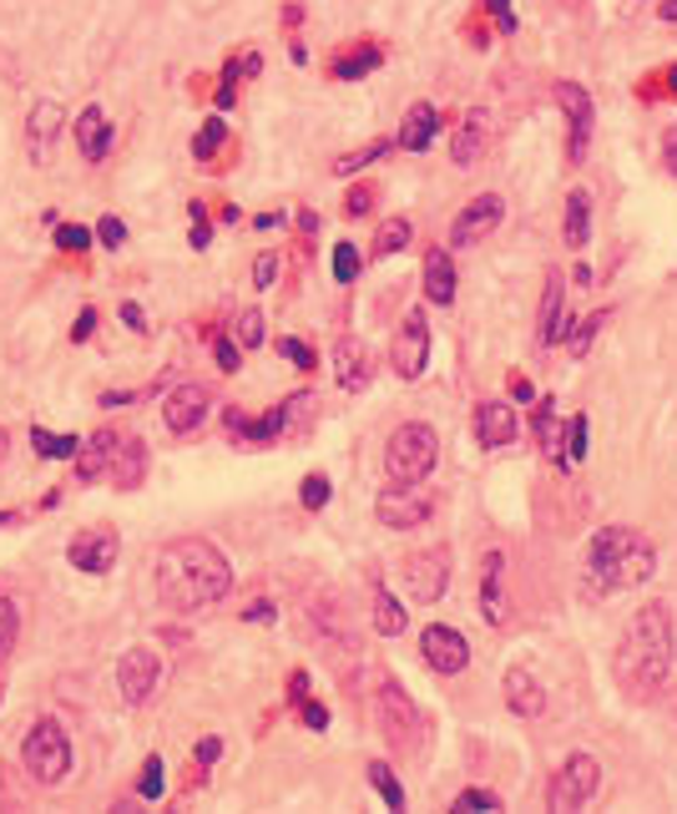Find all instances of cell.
<instances>
[{
    "instance_id": "1",
    "label": "cell",
    "mask_w": 677,
    "mask_h": 814,
    "mask_svg": "<svg viewBox=\"0 0 677 814\" xmlns=\"http://www.w3.org/2000/svg\"><path fill=\"white\" fill-rule=\"evenodd\" d=\"M157 602L167 612L187 617V612H208L223 597L233 592V561L228 551H218L203 537H177L157 551Z\"/></svg>"
},
{
    "instance_id": "2",
    "label": "cell",
    "mask_w": 677,
    "mask_h": 814,
    "mask_svg": "<svg viewBox=\"0 0 677 814\" xmlns=\"http://www.w3.org/2000/svg\"><path fill=\"white\" fill-rule=\"evenodd\" d=\"M677 658V622H673V607L667 602H642L627 622L622 643H617V658H612V678H617V694L627 704H653L663 694L667 673H673Z\"/></svg>"
},
{
    "instance_id": "3",
    "label": "cell",
    "mask_w": 677,
    "mask_h": 814,
    "mask_svg": "<svg viewBox=\"0 0 677 814\" xmlns=\"http://www.w3.org/2000/svg\"><path fill=\"white\" fill-rule=\"evenodd\" d=\"M653 572H657V547L637 527H601L591 531L587 551H581V587H587V597L632 592V587L653 582Z\"/></svg>"
},
{
    "instance_id": "4",
    "label": "cell",
    "mask_w": 677,
    "mask_h": 814,
    "mask_svg": "<svg viewBox=\"0 0 677 814\" xmlns=\"http://www.w3.org/2000/svg\"><path fill=\"white\" fill-rule=\"evenodd\" d=\"M374 714H380V734L384 744L400 754V759H420L425 748V714L410 694H404L400 678H380V694H374Z\"/></svg>"
},
{
    "instance_id": "5",
    "label": "cell",
    "mask_w": 677,
    "mask_h": 814,
    "mask_svg": "<svg viewBox=\"0 0 677 814\" xmlns=\"http://www.w3.org/2000/svg\"><path fill=\"white\" fill-rule=\"evenodd\" d=\"M435 461H440V435L425 420H404L390 435V445H384V475L390 481H430Z\"/></svg>"
},
{
    "instance_id": "6",
    "label": "cell",
    "mask_w": 677,
    "mask_h": 814,
    "mask_svg": "<svg viewBox=\"0 0 677 814\" xmlns=\"http://www.w3.org/2000/svg\"><path fill=\"white\" fill-rule=\"evenodd\" d=\"M21 764L41 790L66 784V774H71V738H66V728L51 724V718L31 724V734H26V744H21Z\"/></svg>"
},
{
    "instance_id": "7",
    "label": "cell",
    "mask_w": 677,
    "mask_h": 814,
    "mask_svg": "<svg viewBox=\"0 0 677 814\" xmlns=\"http://www.w3.org/2000/svg\"><path fill=\"white\" fill-rule=\"evenodd\" d=\"M601 790V759L597 754H571L557 774H551V790H547V804L557 814H577L597 800Z\"/></svg>"
},
{
    "instance_id": "8",
    "label": "cell",
    "mask_w": 677,
    "mask_h": 814,
    "mask_svg": "<svg viewBox=\"0 0 677 814\" xmlns=\"http://www.w3.org/2000/svg\"><path fill=\"white\" fill-rule=\"evenodd\" d=\"M374 517L384 521L390 531H410V527H425L435 517V491L425 481H390L374 501Z\"/></svg>"
},
{
    "instance_id": "9",
    "label": "cell",
    "mask_w": 677,
    "mask_h": 814,
    "mask_svg": "<svg viewBox=\"0 0 677 814\" xmlns=\"http://www.w3.org/2000/svg\"><path fill=\"white\" fill-rule=\"evenodd\" d=\"M117 688H121V704L127 708H143L147 698L163 688V658H157L153 648H127L121 653V663H117Z\"/></svg>"
},
{
    "instance_id": "10",
    "label": "cell",
    "mask_w": 677,
    "mask_h": 814,
    "mask_svg": "<svg viewBox=\"0 0 677 814\" xmlns=\"http://www.w3.org/2000/svg\"><path fill=\"white\" fill-rule=\"evenodd\" d=\"M425 360H430V320L420 308H410L390 340V364L400 380H420V374H425Z\"/></svg>"
},
{
    "instance_id": "11",
    "label": "cell",
    "mask_w": 677,
    "mask_h": 814,
    "mask_svg": "<svg viewBox=\"0 0 677 814\" xmlns=\"http://www.w3.org/2000/svg\"><path fill=\"white\" fill-rule=\"evenodd\" d=\"M506 218V198L501 193H481V198H470L465 208L455 213V223H450V248H475V243H485L496 228H501Z\"/></svg>"
},
{
    "instance_id": "12",
    "label": "cell",
    "mask_w": 677,
    "mask_h": 814,
    "mask_svg": "<svg viewBox=\"0 0 677 814\" xmlns=\"http://www.w3.org/2000/svg\"><path fill=\"white\" fill-rule=\"evenodd\" d=\"M450 587V551L445 547H430V551H415V557L404 561V592L415 597L420 607L440 602Z\"/></svg>"
},
{
    "instance_id": "13",
    "label": "cell",
    "mask_w": 677,
    "mask_h": 814,
    "mask_svg": "<svg viewBox=\"0 0 677 814\" xmlns=\"http://www.w3.org/2000/svg\"><path fill=\"white\" fill-rule=\"evenodd\" d=\"M551 97H557V107L567 111V121H571V143H567L571 163H581L591 147V127H597V101H591V91L581 87V81H557Z\"/></svg>"
},
{
    "instance_id": "14",
    "label": "cell",
    "mask_w": 677,
    "mask_h": 814,
    "mask_svg": "<svg viewBox=\"0 0 677 814\" xmlns=\"http://www.w3.org/2000/svg\"><path fill=\"white\" fill-rule=\"evenodd\" d=\"M117 551H121V537L111 527H87L71 537V547H66V561L77 567V572L87 577H101L117 567Z\"/></svg>"
},
{
    "instance_id": "15",
    "label": "cell",
    "mask_w": 677,
    "mask_h": 814,
    "mask_svg": "<svg viewBox=\"0 0 677 814\" xmlns=\"http://www.w3.org/2000/svg\"><path fill=\"white\" fill-rule=\"evenodd\" d=\"M420 653H425V663L435 673H445V678H455V673L470 668V643L465 632L445 628V622H430L425 632H420Z\"/></svg>"
},
{
    "instance_id": "16",
    "label": "cell",
    "mask_w": 677,
    "mask_h": 814,
    "mask_svg": "<svg viewBox=\"0 0 677 814\" xmlns=\"http://www.w3.org/2000/svg\"><path fill=\"white\" fill-rule=\"evenodd\" d=\"M213 415V395H208V385H177V390H167V400H163V425L173 430V435H193L203 420Z\"/></svg>"
},
{
    "instance_id": "17",
    "label": "cell",
    "mask_w": 677,
    "mask_h": 814,
    "mask_svg": "<svg viewBox=\"0 0 677 814\" xmlns=\"http://www.w3.org/2000/svg\"><path fill=\"white\" fill-rule=\"evenodd\" d=\"M491 137H496L491 111H485V107H470L465 121L455 127V137H450V163H455L460 173H465V167H475L485 157V147H491Z\"/></svg>"
},
{
    "instance_id": "18",
    "label": "cell",
    "mask_w": 677,
    "mask_h": 814,
    "mask_svg": "<svg viewBox=\"0 0 677 814\" xmlns=\"http://www.w3.org/2000/svg\"><path fill=\"white\" fill-rule=\"evenodd\" d=\"M334 380H338V390L360 395V390L374 380V354H370V344L354 340V334H344V340L334 344Z\"/></svg>"
},
{
    "instance_id": "19",
    "label": "cell",
    "mask_w": 677,
    "mask_h": 814,
    "mask_svg": "<svg viewBox=\"0 0 677 814\" xmlns=\"http://www.w3.org/2000/svg\"><path fill=\"white\" fill-rule=\"evenodd\" d=\"M61 121H66L61 101H36V107H31V121H26V153H31L36 167L51 163L56 137H61Z\"/></svg>"
},
{
    "instance_id": "20",
    "label": "cell",
    "mask_w": 677,
    "mask_h": 814,
    "mask_svg": "<svg viewBox=\"0 0 677 814\" xmlns=\"http://www.w3.org/2000/svg\"><path fill=\"white\" fill-rule=\"evenodd\" d=\"M501 694H506V708H511L516 718H541L547 714V688H541V678H536L531 668H506Z\"/></svg>"
},
{
    "instance_id": "21",
    "label": "cell",
    "mask_w": 677,
    "mask_h": 814,
    "mask_svg": "<svg viewBox=\"0 0 677 814\" xmlns=\"http://www.w3.org/2000/svg\"><path fill=\"white\" fill-rule=\"evenodd\" d=\"M475 441L485 451H501V445L516 441V410L506 400H481L475 405Z\"/></svg>"
},
{
    "instance_id": "22",
    "label": "cell",
    "mask_w": 677,
    "mask_h": 814,
    "mask_svg": "<svg viewBox=\"0 0 677 814\" xmlns=\"http://www.w3.org/2000/svg\"><path fill=\"white\" fill-rule=\"evenodd\" d=\"M107 475H111L117 491H137V486H143V475H147V441H143V435H121Z\"/></svg>"
},
{
    "instance_id": "23",
    "label": "cell",
    "mask_w": 677,
    "mask_h": 814,
    "mask_svg": "<svg viewBox=\"0 0 677 814\" xmlns=\"http://www.w3.org/2000/svg\"><path fill=\"white\" fill-rule=\"evenodd\" d=\"M501 572H506V557H501V551H485V561H481V612H485V622H491V628H506V617H511V607H506Z\"/></svg>"
},
{
    "instance_id": "24",
    "label": "cell",
    "mask_w": 677,
    "mask_h": 814,
    "mask_svg": "<svg viewBox=\"0 0 677 814\" xmlns=\"http://www.w3.org/2000/svg\"><path fill=\"white\" fill-rule=\"evenodd\" d=\"M435 133H440V111L430 107V101H415V107L404 111L394 147H404V153H425V147L435 143Z\"/></svg>"
},
{
    "instance_id": "25",
    "label": "cell",
    "mask_w": 677,
    "mask_h": 814,
    "mask_svg": "<svg viewBox=\"0 0 677 814\" xmlns=\"http://www.w3.org/2000/svg\"><path fill=\"white\" fill-rule=\"evenodd\" d=\"M561 294H567V284H561V274L547 278V294H541V314H536V340L541 344H561V334H567V308H561Z\"/></svg>"
},
{
    "instance_id": "26",
    "label": "cell",
    "mask_w": 677,
    "mask_h": 814,
    "mask_svg": "<svg viewBox=\"0 0 677 814\" xmlns=\"http://www.w3.org/2000/svg\"><path fill=\"white\" fill-rule=\"evenodd\" d=\"M77 147H81V157L87 163H101V157L111 153V121H107V111L91 101L87 111H81V121H77Z\"/></svg>"
},
{
    "instance_id": "27",
    "label": "cell",
    "mask_w": 677,
    "mask_h": 814,
    "mask_svg": "<svg viewBox=\"0 0 677 814\" xmlns=\"http://www.w3.org/2000/svg\"><path fill=\"white\" fill-rule=\"evenodd\" d=\"M117 430H97L91 441H81L77 445V475L81 481H97V475H107L111 471V455H117Z\"/></svg>"
},
{
    "instance_id": "28",
    "label": "cell",
    "mask_w": 677,
    "mask_h": 814,
    "mask_svg": "<svg viewBox=\"0 0 677 814\" xmlns=\"http://www.w3.org/2000/svg\"><path fill=\"white\" fill-rule=\"evenodd\" d=\"M425 298L430 304H455V264H450L445 248L425 254Z\"/></svg>"
},
{
    "instance_id": "29",
    "label": "cell",
    "mask_w": 677,
    "mask_h": 814,
    "mask_svg": "<svg viewBox=\"0 0 677 814\" xmlns=\"http://www.w3.org/2000/svg\"><path fill=\"white\" fill-rule=\"evenodd\" d=\"M567 248H587L591 243V193L587 187H571L567 193V228H561Z\"/></svg>"
},
{
    "instance_id": "30",
    "label": "cell",
    "mask_w": 677,
    "mask_h": 814,
    "mask_svg": "<svg viewBox=\"0 0 677 814\" xmlns=\"http://www.w3.org/2000/svg\"><path fill=\"white\" fill-rule=\"evenodd\" d=\"M380 61H384L380 46H360V51H350V56H334V81H360V77H370Z\"/></svg>"
},
{
    "instance_id": "31",
    "label": "cell",
    "mask_w": 677,
    "mask_h": 814,
    "mask_svg": "<svg viewBox=\"0 0 677 814\" xmlns=\"http://www.w3.org/2000/svg\"><path fill=\"white\" fill-rule=\"evenodd\" d=\"M607 320H612V308H597V314H587V320H571L567 334H561V340H567V350L581 360V354L591 350V340L601 334V324H607Z\"/></svg>"
},
{
    "instance_id": "32",
    "label": "cell",
    "mask_w": 677,
    "mask_h": 814,
    "mask_svg": "<svg viewBox=\"0 0 677 814\" xmlns=\"http://www.w3.org/2000/svg\"><path fill=\"white\" fill-rule=\"evenodd\" d=\"M31 445H36V455H41V461H71L81 441H77V435H51V430L36 425L31 430Z\"/></svg>"
},
{
    "instance_id": "33",
    "label": "cell",
    "mask_w": 677,
    "mask_h": 814,
    "mask_svg": "<svg viewBox=\"0 0 677 814\" xmlns=\"http://www.w3.org/2000/svg\"><path fill=\"white\" fill-rule=\"evenodd\" d=\"M370 617H374V632H380V638H394V632H404V607L394 602L384 587L374 592V612Z\"/></svg>"
},
{
    "instance_id": "34",
    "label": "cell",
    "mask_w": 677,
    "mask_h": 814,
    "mask_svg": "<svg viewBox=\"0 0 677 814\" xmlns=\"http://www.w3.org/2000/svg\"><path fill=\"white\" fill-rule=\"evenodd\" d=\"M410 248V223L404 218H384L380 223V238H374V258H394Z\"/></svg>"
},
{
    "instance_id": "35",
    "label": "cell",
    "mask_w": 677,
    "mask_h": 814,
    "mask_svg": "<svg viewBox=\"0 0 677 814\" xmlns=\"http://www.w3.org/2000/svg\"><path fill=\"white\" fill-rule=\"evenodd\" d=\"M233 340H238L243 350H258V344L268 340V320H263L258 308H243L238 324H233Z\"/></svg>"
},
{
    "instance_id": "36",
    "label": "cell",
    "mask_w": 677,
    "mask_h": 814,
    "mask_svg": "<svg viewBox=\"0 0 677 814\" xmlns=\"http://www.w3.org/2000/svg\"><path fill=\"white\" fill-rule=\"evenodd\" d=\"M16 638H21V612H16L11 597H0V668L16 653Z\"/></svg>"
},
{
    "instance_id": "37",
    "label": "cell",
    "mask_w": 677,
    "mask_h": 814,
    "mask_svg": "<svg viewBox=\"0 0 677 814\" xmlns=\"http://www.w3.org/2000/svg\"><path fill=\"white\" fill-rule=\"evenodd\" d=\"M370 784H374V794H380V800L390 804V810H404V790H400V779L390 774V764L374 759V764H370Z\"/></svg>"
},
{
    "instance_id": "38",
    "label": "cell",
    "mask_w": 677,
    "mask_h": 814,
    "mask_svg": "<svg viewBox=\"0 0 677 814\" xmlns=\"http://www.w3.org/2000/svg\"><path fill=\"white\" fill-rule=\"evenodd\" d=\"M390 147H394V143H384V137H380V143L360 147V153H354V157H338V163H334V177H350V173H360V167L380 163V157H384V153H390Z\"/></svg>"
},
{
    "instance_id": "39",
    "label": "cell",
    "mask_w": 677,
    "mask_h": 814,
    "mask_svg": "<svg viewBox=\"0 0 677 814\" xmlns=\"http://www.w3.org/2000/svg\"><path fill=\"white\" fill-rule=\"evenodd\" d=\"M536 441L547 445V451H557V445H561V425H557V410H551V400H541V405H536Z\"/></svg>"
},
{
    "instance_id": "40",
    "label": "cell",
    "mask_w": 677,
    "mask_h": 814,
    "mask_svg": "<svg viewBox=\"0 0 677 814\" xmlns=\"http://www.w3.org/2000/svg\"><path fill=\"white\" fill-rule=\"evenodd\" d=\"M91 238H97V233L81 228V223H56V248H66V254H81V248H91Z\"/></svg>"
},
{
    "instance_id": "41",
    "label": "cell",
    "mask_w": 677,
    "mask_h": 814,
    "mask_svg": "<svg viewBox=\"0 0 677 814\" xmlns=\"http://www.w3.org/2000/svg\"><path fill=\"white\" fill-rule=\"evenodd\" d=\"M360 248H354V243H338L334 248V278L338 284H354V278H360Z\"/></svg>"
},
{
    "instance_id": "42",
    "label": "cell",
    "mask_w": 677,
    "mask_h": 814,
    "mask_svg": "<svg viewBox=\"0 0 677 814\" xmlns=\"http://www.w3.org/2000/svg\"><path fill=\"white\" fill-rule=\"evenodd\" d=\"M455 810L491 814V810H501V794H491V790H460V794H455Z\"/></svg>"
},
{
    "instance_id": "43",
    "label": "cell",
    "mask_w": 677,
    "mask_h": 814,
    "mask_svg": "<svg viewBox=\"0 0 677 814\" xmlns=\"http://www.w3.org/2000/svg\"><path fill=\"white\" fill-rule=\"evenodd\" d=\"M587 455V415H577L567 425V455H561V465H571V461H581Z\"/></svg>"
},
{
    "instance_id": "44",
    "label": "cell",
    "mask_w": 677,
    "mask_h": 814,
    "mask_svg": "<svg viewBox=\"0 0 677 814\" xmlns=\"http://www.w3.org/2000/svg\"><path fill=\"white\" fill-rule=\"evenodd\" d=\"M137 794H143V800H163V759H147L143 764V779H137Z\"/></svg>"
},
{
    "instance_id": "45",
    "label": "cell",
    "mask_w": 677,
    "mask_h": 814,
    "mask_svg": "<svg viewBox=\"0 0 677 814\" xmlns=\"http://www.w3.org/2000/svg\"><path fill=\"white\" fill-rule=\"evenodd\" d=\"M223 137H228V127H223V121H208V127H203V133L193 137V153L197 157H213L223 147Z\"/></svg>"
},
{
    "instance_id": "46",
    "label": "cell",
    "mask_w": 677,
    "mask_h": 814,
    "mask_svg": "<svg viewBox=\"0 0 677 814\" xmlns=\"http://www.w3.org/2000/svg\"><path fill=\"white\" fill-rule=\"evenodd\" d=\"M304 507H308V511H324V507H328V481H324L318 471L304 475Z\"/></svg>"
},
{
    "instance_id": "47",
    "label": "cell",
    "mask_w": 677,
    "mask_h": 814,
    "mask_svg": "<svg viewBox=\"0 0 677 814\" xmlns=\"http://www.w3.org/2000/svg\"><path fill=\"white\" fill-rule=\"evenodd\" d=\"M213 360H218L223 374H238L243 370L238 364V340H213Z\"/></svg>"
},
{
    "instance_id": "48",
    "label": "cell",
    "mask_w": 677,
    "mask_h": 814,
    "mask_svg": "<svg viewBox=\"0 0 677 814\" xmlns=\"http://www.w3.org/2000/svg\"><path fill=\"white\" fill-rule=\"evenodd\" d=\"M97 238H101V248H121V243H127V223H121V218H101L97 223Z\"/></svg>"
},
{
    "instance_id": "49",
    "label": "cell",
    "mask_w": 677,
    "mask_h": 814,
    "mask_svg": "<svg viewBox=\"0 0 677 814\" xmlns=\"http://www.w3.org/2000/svg\"><path fill=\"white\" fill-rule=\"evenodd\" d=\"M274 278H278V254H263L253 264V288H274Z\"/></svg>"
},
{
    "instance_id": "50",
    "label": "cell",
    "mask_w": 677,
    "mask_h": 814,
    "mask_svg": "<svg viewBox=\"0 0 677 814\" xmlns=\"http://www.w3.org/2000/svg\"><path fill=\"white\" fill-rule=\"evenodd\" d=\"M278 350H284V360H294L298 370H314V350H308L304 340H284Z\"/></svg>"
},
{
    "instance_id": "51",
    "label": "cell",
    "mask_w": 677,
    "mask_h": 814,
    "mask_svg": "<svg viewBox=\"0 0 677 814\" xmlns=\"http://www.w3.org/2000/svg\"><path fill=\"white\" fill-rule=\"evenodd\" d=\"M485 11L501 21V31H516V16H511V0H485Z\"/></svg>"
},
{
    "instance_id": "52",
    "label": "cell",
    "mask_w": 677,
    "mask_h": 814,
    "mask_svg": "<svg viewBox=\"0 0 677 814\" xmlns=\"http://www.w3.org/2000/svg\"><path fill=\"white\" fill-rule=\"evenodd\" d=\"M91 324H97V308H81L77 324H71V340H77V344H81V340H91Z\"/></svg>"
},
{
    "instance_id": "53",
    "label": "cell",
    "mask_w": 677,
    "mask_h": 814,
    "mask_svg": "<svg viewBox=\"0 0 677 814\" xmlns=\"http://www.w3.org/2000/svg\"><path fill=\"white\" fill-rule=\"evenodd\" d=\"M223 759V738H203L197 744V764H218Z\"/></svg>"
},
{
    "instance_id": "54",
    "label": "cell",
    "mask_w": 677,
    "mask_h": 814,
    "mask_svg": "<svg viewBox=\"0 0 677 814\" xmlns=\"http://www.w3.org/2000/svg\"><path fill=\"white\" fill-rule=\"evenodd\" d=\"M304 724L308 728H324L328 724V708L324 704H308V698H304Z\"/></svg>"
},
{
    "instance_id": "55",
    "label": "cell",
    "mask_w": 677,
    "mask_h": 814,
    "mask_svg": "<svg viewBox=\"0 0 677 814\" xmlns=\"http://www.w3.org/2000/svg\"><path fill=\"white\" fill-rule=\"evenodd\" d=\"M288 698H294V704H304V698H308V673H304V668H298L294 678H288Z\"/></svg>"
},
{
    "instance_id": "56",
    "label": "cell",
    "mask_w": 677,
    "mask_h": 814,
    "mask_svg": "<svg viewBox=\"0 0 677 814\" xmlns=\"http://www.w3.org/2000/svg\"><path fill=\"white\" fill-rule=\"evenodd\" d=\"M663 163H667V173L677 177V127H673V133L663 137Z\"/></svg>"
},
{
    "instance_id": "57",
    "label": "cell",
    "mask_w": 677,
    "mask_h": 814,
    "mask_svg": "<svg viewBox=\"0 0 677 814\" xmlns=\"http://www.w3.org/2000/svg\"><path fill=\"white\" fill-rule=\"evenodd\" d=\"M243 617H248V622H274L278 612H274V602H253V607H248V612H243Z\"/></svg>"
},
{
    "instance_id": "58",
    "label": "cell",
    "mask_w": 677,
    "mask_h": 814,
    "mask_svg": "<svg viewBox=\"0 0 677 814\" xmlns=\"http://www.w3.org/2000/svg\"><path fill=\"white\" fill-rule=\"evenodd\" d=\"M121 320H127V330H137V334L147 330V320H143V308L137 304H121Z\"/></svg>"
},
{
    "instance_id": "59",
    "label": "cell",
    "mask_w": 677,
    "mask_h": 814,
    "mask_svg": "<svg viewBox=\"0 0 677 814\" xmlns=\"http://www.w3.org/2000/svg\"><path fill=\"white\" fill-rule=\"evenodd\" d=\"M350 213H354V218H364V213H370V193H364V187L350 198Z\"/></svg>"
},
{
    "instance_id": "60",
    "label": "cell",
    "mask_w": 677,
    "mask_h": 814,
    "mask_svg": "<svg viewBox=\"0 0 677 814\" xmlns=\"http://www.w3.org/2000/svg\"><path fill=\"white\" fill-rule=\"evenodd\" d=\"M663 21H673V26H677V0H663Z\"/></svg>"
},
{
    "instance_id": "61",
    "label": "cell",
    "mask_w": 677,
    "mask_h": 814,
    "mask_svg": "<svg viewBox=\"0 0 677 814\" xmlns=\"http://www.w3.org/2000/svg\"><path fill=\"white\" fill-rule=\"evenodd\" d=\"M6 445H11V441H6V430H0V461H6Z\"/></svg>"
},
{
    "instance_id": "62",
    "label": "cell",
    "mask_w": 677,
    "mask_h": 814,
    "mask_svg": "<svg viewBox=\"0 0 677 814\" xmlns=\"http://www.w3.org/2000/svg\"><path fill=\"white\" fill-rule=\"evenodd\" d=\"M11 521H16V517H11V511H0V527H11Z\"/></svg>"
},
{
    "instance_id": "63",
    "label": "cell",
    "mask_w": 677,
    "mask_h": 814,
    "mask_svg": "<svg viewBox=\"0 0 677 814\" xmlns=\"http://www.w3.org/2000/svg\"><path fill=\"white\" fill-rule=\"evenodd\" d=\"M667 77H673V91H677V67H673V71H667Z\"/></svg>"
}]
</instances>
